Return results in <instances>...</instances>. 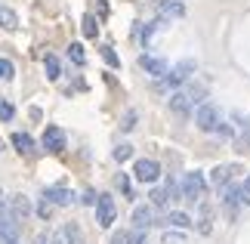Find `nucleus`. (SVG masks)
Returning a JSON list of instances; mask_svg holds the SVG:
<instances>
[{"mask_svg": "<svg viewBox=\"0 0 250 244\" xmlns=\"http://www.w3.org/2000/svg\"><path fill=\"white\" fill-rule=\"evenodd\" d=\"M114 220H118V204H114V198L111 195H99V201H96V222L102 229H108Z\"/></svg>", "mask_w": 250, "mask_h": 244, "instance_id": "nucleus-4", "label": "nucleus"}, {"mask_svg": "<svg viewBox=\"0 0 250 244\" xmlns=\"http://www.w3.org/2000/svg\"><path fill=\"white\" fill-rule=\"evenodd\" d=\"M102 59H105V62H108L111 68H121V59H118V53H114V50H111V46H102Z\"/></svg>", "mask_w": 250, "mask_h": 244, "instance_id": "nucleus-29", "label": "nucleus"}, {"mask_svg": "<svg viewBox=\"0 0 250 244\" xmlns=\"http://www.w3.org/2000/svg\"><path fill=\"white\" fill-rule=\"evenodd\" d=\"M16 77V65L9 59H0V81H13Z\"/></svg>", "mask_w": 250, "mask_h": 244, "instance_id": "nucleus-27", "label": "nucleus"}, {"mask_svg": "<svg viewBox=\"0 0 250 244\" xmlns=\"http://www.w3.org/2000/svg\"><path fill=\"white\" fill-rule=\"evenodd\" d=\"M198 232H201V235H210V232H213V210H210V207H201Z\"/></svg>", "mask_w": 250, "mask_h": 244, "instance_id": "nucleus-20", "label": "nucleus"}, {"mask_svg": "<svg viewBox=\"0 0 250 244\" xmlns=\"http://www.w3.org/2000/svg\"><path fill=\"white\" fill-rule=\"evenodd\" d=\"M111 244H130V232H114Z\"/></svg>", "mask_w": 250, "mask_h": 244, "instance_id": "nucleus-33", "label": "nucleus"}, {"mask_svg": "<svg viewBox=\"0 0 250 244\" xmlns=\"http://www.w3.org/2000/svg\"><path fill=\"white\" fill-rule=\"evenodd\" d=\"M161 19H182L186 16V6H182V0H164V3L158 6Z\"/></svg>", "mask_w": 250, "mask_h": 244, "instance_id": "nucleus-14", "label": "nucleus"}, {"mask_svg": "<svg viewBox=\"0 0 250 244\" xmlns=\"http://www.w3.org/2000/svg\"><path fill=\"white\" fill-rule=\"evenodd\" d=\"M43 68H46V77H50V81H59L62 77V65H59V59H56L53 53L43 56Z\"/></svg>", "mask_w": 250, "mask_h": 244, "instance_id": "nucleus-18", "label": "nucleus"}, {"mask_svg": "<svg viewBox=\"0 0 250 244\" xmlns=\"http://www.w3.org/2000/svg\"><path fill=\"white\" fill-rule=\"evenodd\" d=\"M68 59H71L74 65H83V62H86V53H83V44H71V46H68Z\"/></svg>", "mask_w": 250, "mask_h": 244, "instance_id": "nucleus-23", "label": "nucleus"}, {"mask_svg": "<svg viewBox=\"0 0 250 244\" xmlns=\"http://www.w3.org/2000/svg\"><path fill=\"white\" fill-rule=\"evenodd\" d=\"M81 28H83V37H90V41L99 34V22H96L93 16H83V25H81Z\"/></svg>", "mask_w": 250, "mask_h": 244, "instance_id": "nucleus-24", "label": "nucleus"}, {"mask_svg": "<svg viewBox=\"0 0 250 244\" xmlns=\"http://www.w3.org/2000/svg\"><path fill=\"white\" fill-rule=\"evenodd\" d=\"M139 68H146V71H148L151 77H158V81L170 74V65H167L164 59H158V56H148V53L139 56Z\"/></svg>", "mask_w": 250, "mask_h": 244, "instance_id": "nucleus-7", "label": "nucleus"}, {"mask_svg": "<svg viewBox=\"0 0 250 244\" xmlns=\"http://www.w3.org/2000/svg\"><path fill=\"white\" fill-rule=\"evenodd\" d=\"M43 198L56 204V207H68V204L74 201V195L65 189V185H50V189H43Z\"/></svg>", "mask_w": 250, "mask_h": 244, "instance_id": "nucleus-11", "label": "nucleus"}, {"mask_svg": "<svg viewBox=\"0 0 250 244\" xmlns=\"http://www.w3.org/2000/svg\"><path fill=\"white\" fill-rule=\"evenodd\" d=\"M0 28H3V31H16L19 28V16L9 6H0Z\"/></svg>", "mask_w": 250, "mask_h": 244, "instance_id": "nucleus-17", "label": "nucleus"}, {"mask_svg": "<svg viewBox=\"0 0 250 244\" xmlns=\"http://www.w3.org/2000/svg\"><path fill=\"white\" fill-rule=\"evenodd\" d=\"M81 201H83V204H96V201H99V195H96L93 189H86V192L81 195Z\"/></svg>", "mask_w": 250, "mask_h": 244, "instance_id": "nucleus-36", "label": "nucleus"}, {"mask_svg": "<svg viewBox=\"0 0 250 244\" xmlns=\"http://www.w3.org/2000/svg\"><path fill=\"white\" fill-rule=\"evenodd\" d=\"M41 145H43L46 152H62V149H65V133L59 130V127H46Z\"/></svg>", "mask_w": 250, "mask_h": 244, "instance_id": "nucleus-12", "label": "nucleus"}, {"mask_svg": "<svg viewBox=\"0 0 250 244\" xmlns=\"http://www.w3.org/2000/svg\"><path fill=\"white\" fill-rule=\"evenodd\" d=\"M186 93L191 96V102H198V105H204V96H207V87L204 84H186Z\"/></svg>", "mask_w": 250, "mask_h": 244, "instance_id": "nucleus-21", "label": "nucleus"}, {"mask_svg": "<svg viewBox=\"0 0 250 244\" xmlns=\"http://www.w3.org/2000/svg\"><path fill=\"white\" fill-rule=\"evenodd\" d=\"M148 226H155V210H151V204H139V207H133V229L146 232Z\"/></svg>", "mask_w": 250, "mask_h": 244, "instance_id": "nucleus-9", "label": "nucleus"}, {"mask_svg": "<svg viewBox=\"0 0 250 244\" xmlns=\"http://www.w3.org/2000/svg\"><path fill=\"white\" fill-rule=\"evenodd\" d=\"M133 127H136V111H127L121 121V130H133Z\"/></svg>", "mask_w": 250, "mask_h": 244, "instance_id": "nucleus-32", "label": "nucleus"}, {"mask_svg": "<svg viewBox=\"0 0 250 244\" xmlns=\"http://www.w3.org/2000/svg\"><path fill=\"white\" fill-rule=\"evenodd\" d=\"M130 244H146V232L133 229V232H130Z\"/></svg>", "mask_w": 250, "mask_h": 244, "instance_id": "nucleus-35", "label": "nucleus"}, {"mask_svg": "<svg viewBox=\"0 0 250 244\" xmlns=\"http://www.w3.org/2000/svg\"><path fill=\"white\" fill-rule=\"evenodd\" d=\"M53 241V232H41V235L34 238V244H50Z\"/></svg>", "mask_w": 250, "mask_h": 244, "instance_id": "nucleus-37", "label": "nucleus"}, {"mask_svg": "<svg viewBox=\"0 0 250 244\" xmlns=\"http://www.w3.org/2000/svg\"><path fill=\"white\" fill-rule=\"evenodd\" d=\"M50 244H68V241H65V232L59 229V232H53V241Z\"/></svg>", "mask_w": 250, "mask_h": 244, "instance_id": "nucleus-38", "label": "nucleus"}, {"mask_svg": "<svg viewBox=\"0 0 250 244\" xmlns=\"http://www.w3.org/2000/svg\"><path fill=\"white\" fill-rule=\"evenodd\" d=\"M13 145H16L19 155H31L34 152V139L28 133H13Z\"/></svg>", "mask_w": 250, "mask_h": 244, "instance_id": "nucleus-16", "label": "nucleus"}, {"mask_svg": "<svg viewBox=\"0 0 250 244\" xmlns=\"http://www.w3.org/2000/svg\"><path fill=\"white\" fill-rule=\"evenodd\" d=\"M130 158H133V145L121 142L118 149H114V161H118V164H124V161H130Z\"/></svg>", "mask_w": 250, "mask_h": 244, "instance_id": "nucleus-26", "label": "nucleus"}, {"mask_svg": "<svg viewBox=\"0 0 250 244\" xmlns=\"http://www.w3.org/2000/svg\"><path fill=\"white\" fill-rule=\"evenodd\" d=\"M195 59H186V62H179L176 68H170V74L167 77H161L158 81V90H170V87H182L191 77V71H195Z\"/></svg>", "mask_w": 250, "mask_h": 244, "instance_id": "nucleus-2", "label": "nucleus"}, {"mask_svg": "<svg viewBox=\"0 0 250 244\" xmlns=\"http://www.w3.org/2000/svg\"><path fill=\"white\" fill-rule=\"evenodd\" d=\"M151 207H167V201H170V195H167V189H151Z\"/></svg>", "mask_w": 250, "mask_h": 244, "instance_id": "nucleus-22", "label": "nucleus"}, {"mask_svg": "<svg viewBox=\"0 0 250 244\" xmlns=\"http://www.w3.org/2000/svg\"><path fill=\"white\" fill-rule=\"evenodd\" d=\"M161 226H170V229H182V232H186L191 226V217H188V213H182V210H170Z\"/></svg>", "mask_w": 250, "mask_h": 244, "instance_id": "nucleus-13", "label": "nucleus"}, {"mask_svg": "<svg viewBox=\"0 0 250 244\" xmlns=\"http://www.w3.org/2000/svg\"><path fill=\"white\" fill-rule=\"evenodd\" d=\"M191 109H195V102H191V96L186 90H176V93H170V111L176 114V118H188Z\"/></svg>", "mask_w": 250, "mask_h": 244, "instance_id": "nucleus-6", "label": "nucleus"}, {"mask_svg": "<svg viewBox=\"0 0 250 244\" xmlns=\"http://www.w3.org/2000/svg\"><path fill=\"white\" fill-rule=\"evenodd\" d=\"M9 210H13L19 220H28L31 217V201H28L25 195H13V198H9Z\"/></svg>", "mask_w": 250, "mask_h": 244, "instance_id": "nucleus-15", "label": "nucleus"}, {"mask_svg": "<svg viewBox=\"0 0 250 244\" xmlns=\"http://www.w3.org/2000/svg\"><path fill=\"white\" fill-rule=\"evenodd\" d=\"M118 189L127 195V198H133V185H130V179H127V173H121V177H118Z\"/></svg>", "mask_w": 250, "mask_h": 244, "instance_id": "nucleus-30", "label": "nucleus"}, {"mask_svg": "<svg viewBox=\"0 0 250 244\" xmlns=\"http://www.w3.org/2000/svg\"><path fill=\"white\" fill-rule=\"evenodd\" d=\"M133 173H136L139 182H158V177H161V164L151 161V158H139L136 164H133Z\"/></svg>", "mask_w": 250, "mask_h": 244, "instance_id": "nucleus-5", "label": "nucleus"}, {"mask_svg": "<svg viewBox=\"0 0 250 244\" xmlns=\"http://www.w3.org/2000/svg\"><path fill=\"white\" fill-rule=\"evenodd\" d=\"M195 124H198V130H204V133H216V127L223 124V121H219V109H216L213 102L198 105V111H195Z\"/></svg>", "mask_w": 250, "mask_h": 244, "instance_id": "nucleus-3", "label": "nucleus"}, {"mask_svg": "<svg viewBox=\"0 0 250 244\" xmlns=\"http://www.w3.org/2000/svg\"><path fill=\"white\" fill-rule=\"evenodd\" d=\"M62 232H65V241L68 244H83V232H81L78 222H65Z\"/></svg>", "mask_w": 250, "mask_h": 244, "instance_id": "nucleus-19", "label": "nucleus"}, {"mask_svg": "<svg viewBox=\"0 0 250 244\" xmlns=\"http://www.w3.org/2000/svg\"><path fill=\"white\" fill-rule=\"evenodd\" d=\"M223 207L229 217H235L238 207H241V185H235V182H229L226 185V192H223Z\"/></svg>", "mask_w": 250, "mask_h": 244, "instance_id": "nucleus-10", "label": "nucleus"}, {"mask_svg": "<svg viewBox=\"0 0 250 244\" xmlns=\"http://www.w3.org/2000/svg\"><path fill=\"white\" fill-rule=\"evenodd\" d=\"M164 244H186V232H164V238H161Z\"/></svg>", "mask_w": 250, "mask_h": 244, "instance_id": "nucleus-28", "label": "nucleus"}, {"mask_svg": "<svg viewBox=\"0 0 250 244\" xmlns=\"http://www.w3.org/2000/svg\"><path fill=\"white\" fill-rule=\"evenodd\" d=\"M50 213H53V204L43 198L41 204H37V217H41V220H50Z\"/></svg>", "mask_w": 250, "mask_h": 244, "instance_id": "nucleus-31", "label": "nucleus"}, {"mask_svg": "<svg viewBox=\"0 0 250 244\" xmlns=\"http://www.w3.org/2000/svg\"><path fill=\"white\" fill-rule=\"evenodd\" d=\"M241 204H250V177L241 182Z\"/></svg>", "mask_w": 250, "mask_h": 244, "instance_id": "nucleus-34", "label": "nucleus"}, {"mask_svg": "<svg viewBox=\"0 0 250 244\" xmlns=\"http://www.w3.org/2000/svg\"><path fill=\"white\" fill-rule=\"evenodd\" d=\"M13 118H16V105H13V102H6V99H0V121L9 124Z\"/></svg>", "mask_w": 250, "mask_h": 244, "instance_id": "nucleus-25", "label": "nucleus"}, {"mask_svg": "<svg viewBox=\"0 0 250 244\" xmlns=\"http://www.w3.org/2000/svg\"><path fill=\"white\" fill-rule=\"evenodd\" d=\"M238 170H241L238 164H219V167H213V170H210V182H213L216 189H226V185L232 182V177H235Z\"/></svg>", "mask_w": 250, "mask_h": 244, "instance_id": "nucleus-8", "label": "nucleus"}, {"mask_svg": "<svg viewBox=\"0 0 250 244\" xmlns=\"http://www.w3.org/2000/svg\"><path fill=\"white\" fill-rule=\"evenodd\" d=\"M0 152H3V139H0Z\"/></svg>", "mask_w": 250, "mask_h": 244, "instance_id": "nucleus-39", "label": "nucleus"}, {"mask_svg": "<svg viewBox=\"0 0 250 244\" xmlns=\"http://www.w3.org/2000/svg\"><path fill=\"white\" fill-rule=\"evenodd\" d=\"M179 185H182V198L191 201V204L201 201V198H204V192H207V179H204V173H201V170H188Z\"/></svg>", "mask_w": 250, "mask_h": 244, "instance_id": "nucleus-1", "label": "nucleus"}]
</instances>
